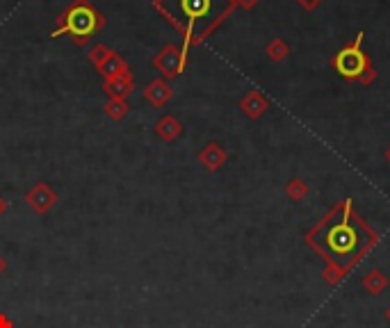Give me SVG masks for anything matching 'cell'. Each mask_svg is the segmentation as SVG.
Wrapping results in <instances>:
<instances>
[{"label":"cell","mask_w":390,"mask_h":328,"mask_svg":"<svg viewBox=\"0 0 390 328\" xmlns=\"http://www.w3.org/2000/svg\"><path fill=\"white\" fill-rule=\"evenodd\" d=\"M306 241L326 260V283L335 285L370 253V248L379 241V235L368 223H363L359 214H354L352 201L347 198L308 232Z\"/></svg>","instance_id":"cell-1"},{"label":"cell","mask_w":390,"mask_h":328,"mask_svg":"<svg viewBox=\"0 0 390 328\" xmlns=\"http://www.w3.org/2000/svg\"><path fill=\"white\" fill-rule=\"evenodd\" d=\"M229 0H162V10L192 32L205 30L226 10Z\"/></svg>","instance_id":"cell-2"},{"label":"cell","mask_w":390,"mask_h":328,"mask_svg":"<svg viewBox=\"0 0 390 328\" xmlns=\"http://www.w3.org/2000/svg\"><path fill=\"white\" fill-rule=\"evenodd\" d=\"M335 68H338V73L345 77H361V73L368 68V59L359 46H349L338 53Z\"/></svg>","instance_id":"cell-3"},{"label":"cell","mask_w":390,"mask_h":328,"mask_svg":"<svg viewBox=\"0 0 390 328\" xmlns=\"http://www.w3.org/2000/svg\"><path fill=\"white\" fill-rule=\"evenodd\" d=\"M94 28H96V14H94L89 7H75V10L68 14V19H66L68 32L87 37V34L94 32Z\"/></svg>","instance_id":"cell-4"},{"label":"cell","mask_w":390,"mask_h":328,"mask_svg":"<svg viewBox=\"0 0 390 328\" xmlns=\"http://www.w3.org/2000/svg\"><path fill=\"white\" fill-rule=\"evenodd\" d=\"M28 203H30V208H32L34 212L43 214V212H48L50 205L55 203V194L50 192L48 187L39 185V187H34L32 192L28 194Z\"/></svg>","instance_id":"cell-5"},{"label":"cell","mask_w":390,"mask_h":328,"mask_svg":"<svg viewBox=\"0 0 390 328\" xmlns=\"http://www.w3.org/2000/svg\"><path fill=\"white\" fill-rule=\"evenodd\" d=\"M363 288H366L372 297H377L381 295L386 288H388V278H386V274L381 271V269H372L368 271L366 276H363Z\"/></svg>","instance_id":"cell-6"},{"label":"cell","mask_w":390,"mask_h":328,"mask_svg":"<svg viewBox=\"0 0 390 328\" xmlns=\"http://www.w3.org/2000/svg\"><path fill=\"white\" fill-rule=\"evenodd\" d=\"M201 160L205 162V167L208 169H217V167H222V162H224V155L215 149V146H210L203 155H201Z\"/></svg>","instance_id":"cell-7"},{"label":"cell","mask_w":390,"mask_h":328,"mask_svg":"<svg viewBox=\"0 0 390 328\" xmlns=\"http://www.w3.org/2000/svg\"><path fill=\"white\" fill-rule=\"evenodd\" d=\"M288 194L294 198V201H301V196L308 194V187L303 183H299V180H292V185L288 187Z\"/></svg>","instance_id":"cell-8"},{"label":"cell","mask_w":390,"mask_h":328,"mask_svg":"<svg viewBox=\"0 0 390 328\" xmlns=\"http://www.w3.org/2000/svg\"><path fill=\"white\" fill-rule=\"evenodd\" d=\"M158 131H160V135H162V137H167V140H171V137L178 133V126L173 124V121H169V119H167V121H162Z\"/></svg>","instance_id":"cell-9"},{"label":"cell","mask_w":390,"mask_h":328,"mask_svg":"<svg viewBox=\"0 0 390 328\" xmlns=\"http://www.w3.org/2000/svg\"><path fill=\"white\" fill-rule=\"evenodd\" d=\"M0 328H14V322L5 313H0Z\"/></svg>","instance_id":"cell-10"},{"label":"cell","mask_w":390,"mask_h":328,"mask_svg":"<svg viewBox=\"0 0 390 328\" xmlns=\"http://www.w3.org/2000/svg\"><path fill=\"white\" fill-rule=\"evenodd\" d=\"M7 271V260H5V255H0V274H5Z\"/></svg>","instance_id":"cell-11"},{"label":"cell","mask_w":390,"mask_h":328,"mask_svg":"<svg viewBox=\"0 0 390 328\" xmlns=\"http://www.w3.org/2000/svg\"><path fill=\"white\" fill-rule=\"evenodd\" d=\"M5 210H7V201L5 198H0V214H5Z\"/></svg>","instance_id":"cell-12"},{"label":"cell","mask_w":390,"mask_h":328,"mask_svg":"<svg viewBox=\"0 0 390 328\" xmlns=\"http://www.w3.org/2000/svg\"><path fill=\"white\" fill-rule=\"evenodd\" d=\"M386 322L390 324V306H388V310H386Z\"/></svg>","instance_id":"cell-13"},{"label":"cell","mask_w":390,"mask_h":328,"mask_svg":"<svg viewBox=\"0 0 390 328\" xmlns=\"http://www.w3.org/2000/svg\"><path fill=\"white\" fill-rule=\"evenodd\" d=\"M388 160H390V153H388Z\"/></svg>","instance_id":"cell-14"}]
</instances>
